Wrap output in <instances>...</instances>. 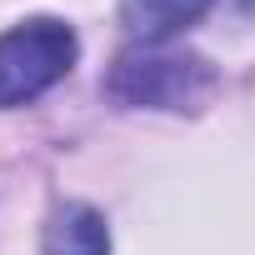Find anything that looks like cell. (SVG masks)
Wrapping results in <instances>:
<instances>
[{"label": "cell", "mask_w": 255, "mask_h": 255, "mask_svg": "<svg viewBox=\"0 0 255 255\" xmlns=\"http://www.w3.org/2000/svg\"><path fill=\"white\" fill-rule=\"evenodd\" d=\"M40 250H45V255H110L105 215H100L95 205H80V200L55 205L50 220H45Z\"/></svg>", "instance_id": "obj_3"}, {"label": "cell", "mask_w": 255, "mask_h": 255, "mask_svg": "<svg viewBox=\"0 0 255 255\" xmlns=\"http://www.w3.org/2000/svg\"><path fill=\"white\" fill-rule=\"evenodd\" d=\"M215 0H120V20L135 40L160 45L170 35H180L185 25H195Z\"/></svg>", "instance_id": "obj_4"}, {"label": "cell", "mask_w": 255, "mask_h": 255, "mask_svg": "<svg viewBox=\"0 0 255 255\" xmlns=\"http://www.w3.org/2000/svg\"><path fill=\"white\" fill-rule=\"evenodd\" d=\"M75 30L65 20H25L0 35V110H15L40 100L50 85H60L75 65Z\"/></svg>", "instance_id": "obj_1"}, {"label": "cell", "mask_w": 255, "mask_h": 255, "mask_svg": "<svg viewBox=\"0 0 255 255\" xmlns=\"http://www.w3.org/2000/svg\"><path fill=\"white\" fill-rule=\"evenodd\" d=\"M210 90H215V70L200 55H170V50H125L105 75L110 100L150 105V110H190Z\"/></svg>", "instance_id": "obj_2"}]
</instances>
